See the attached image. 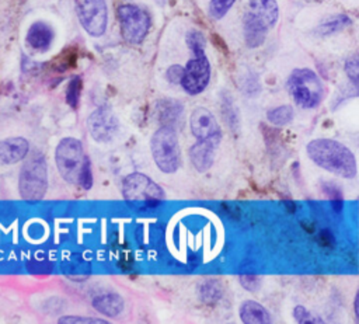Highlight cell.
Returning <instances> with one entry per match:
<instances>
[{
	"label": "cell",
	"instance_id": "1",
	"mask_svg": "<svg viewBox=\"0 0 359 324\" xmlns=\"http://www.w3.org/2000/svg\"><path fill=\"white\" fill-rule=\"evenodd\" d=\"M306 150L310 160L323 170L341 178H355L356 158L345 144L332 139H314L309 142Z\"/></svg>",
	"mask_w": 359,
	"mask_h": 324
},
{
	"label": "cell",
	"instance_id": "2",
	"mask_svg": "<svg viewBox=\"0 0 359 324\" xmlns=\"http://www.w3.org/2000/svg\"><path fill=\"white\" fill-rule=\"evenodd\" d=\"M286 88L293 101L304 109L318 107L324 97V86L317 73L309 67H297L287 77Z\"/></svg>",
	"mask_w": 359,
	"mask_h": 324
},
{
	"label": "cell",
	"instance_id": "3",
	"mask_svg": "<svg viewBox=\"0 0 359 324\" xmlns=\"http://www.w3.org/2000/svg\"><path fill=\"white\" fill-rule=\"evenodd\" d=\"M122 195L128 205L137 209H150L164 201L163 188L140 173H132L122 181Z\"/></svg>",
	"mask_w": 359,
	"mask_h": 324
},
{
	"label": "cell",
	"instance_id": "4",
	"mask_svg": "<svg viewBox=\"0 0 359 324\" xmlns=\"http://www.w3.org/2000/svg\"><path fill=\"white\" fill-rule=\"evenodd\" d=\"M48 188V167L45 157L35 151L29 154L20 170L18 191L25 201H39Z\"/></svg>",
	"mask_w": 359,
	"mask_h": 324
},
{
	"label": "cell",
	"instance_id": "5",
	"mask_svg": "<svg viewBox=\"0 0 359 324\" xmlns=\"http://www.w3.org/2000/svg\"><path fill=\"white\" fill-rule=\"evenodd\" d=\"M55 161L62 178L67 184L79 185L88 157L84 154L83 144L79 139L65 137L56 147Z\"/></svg>",
	"mask_w": 359,
	"mask_h": 324
},
{
	"label": "cell",
	"instance_id": "6",
	"mask_svg": "<svg viewBox=\"0 0 359 324\" xmlns=\"http://www.w3.org/2000/svg\"><path fill=\"white\" fill-rule=\"evenodd\" d=\"M151 154L156 166L165 174L175 173L181 164L177 132L172 126H160L151 137Z\"/></svg>",
	"mask_w": 359,
	"mask_h": 324
},
{
	"label": "cell",
	"instance_id": "7",
	"mask_svg": "<svg viewBox=\"0 0 359 324\" xmlns=\"http://www.w3.org/2000/svg\"><path fill=\"white\" fill-rule=\"evenodd\" d=\"M116 15L121 24V34L123 39L133 45L143 42L151 25L150 15L135 4L119 6Z\"/></svg>",
	"mask_w": 359,
	"mask_h": 324
},
{
	"label": "cell",
	"instance_id": "8",
	"mask_svg": "<svg viewBox=\"0 0 359 324\" xmlns=\"http://www.w3.org/2000/svg\"><path fill=\"white\" fill-rule=\"evenodd\" d=\"M77 15L81 27L91 36H101L108 24L105 0H77Z\"/></svg>",
	"mask_w": 359,
	"mask_h": 324
},
{
	"label": "cell",
	"instance_id": "9",
	"mask_svg": "<svg viewBox=\"0 0 359 324\" xmlns=\"http://www.w3.org/2000/svg\"><path fill=\"white\" fill-rule=\"evenodd\" d=\"M209 80L210 63L206 55H198L188 60L187 66L184 67V74L180 84L189 95H196L208 87Z\"/></svg>",
	"mask_w": 359,
	"mask_h": 324
},
{
	"label": "cell",
	"instance_id": "10",
	"mask_svg": "<svg viewBox=\"0 0 359 324\" xmlns=\"http://www.w3.org/2000/svg\"><path fill=\"white\" fill-rule=\"evenodd\" d=\"M118 119L108 107H98L94 109L88 119V132L97 142H109L118 132Z\"/></svg>",
	"mask_w": 359,
	"mask_h": 324
},
{
	"label": "cell",
	"instance_id": "11",
	"mask_svg": "<svg viewBox=\"0 0 359 324\" xmlns=\"http://www.w3.org/2000/svg\"><path fill=\"white\" fill-rule=\"evenodd\" d=\"M189 126L192 135L198 140H212L220 143L222 129L213 116V114L206 108H195L189 118Z\"/></svg>",
	"mask_w": 359,
	"mask_h": 324
},
{
	"label": "cell",
	"instance_id": "12",
	"mask_svg": "<svg viewBox=\"0 0 359 324\" xmlns=\"http://www.w3.org/2000/svg\"><path fill=\"white\" fill-rule=\"evenodd\" d=\"M269 27L264 21L262 15L259 14L255 4H252V8L245 13L244 15V41L245 45L251 49L258 48L264 43L266 38Z\"/></svg>",
	"mask_w": 359,
	"mask_h": 324
},
{
	"label": "cell",
	"instance_id": "13",
	"mask_svg": "<svg viewBox=\"0 0 359 324\" xmlns=\"http://www.w3.org/2000/svg\"><path fill=\"white\" fill-rule=\"evenodd\" d=\"M217 146L219 143L212 140H198L192 144L189 149V158L199 173H205L212 167Z\"/></svg>",
	"mask_w": 359,
	"mask_h": 324
},
{
	"label": "cell",
	"instance_id": "14",
	"mask_svg": "<svg viewBox=\"0 0 359 324\" xmlns=\"http://www.w3.org/2000/svg\"><path fill=\"white\" fill-rule=\"evenodd\" d=\"M29 150V143L24 137H7L0 140V164H14L22 160Z\"/></svg>",
	"mask_w": 359,
	"mask_h": 324
},
{
	"label": "cell",
	"instance_id": "15",
	"mask_svg": "<svg viewBox=\"0 0 359 324\" xmlns=\"http://www.w3.org/2000/svg\"><path fill=\"white\" fill-rule=\"evenodd\" d=\"M53 41V29L42 21L34 22L27 32V42L35 50H46Z\"/></svg>",
	"mask_w": 359,
	"mask_h": 324
},
{
	"label": "cell",
	"instance_id": "16",
	"mask_svg": "<svg viewBox=\"0 0 359 324\" xmlns=\"http://www.w3.org/2000/svg\"><path fill=\"white\" fill-rule=\"evenodd\" d=\"M238 313L241 321L245 324H266L272 321L269 311L255 300H244Z\"/></svg>",
	"mask_w": 359,
	"mask_h": 324
},
{
	"label": "cell",
	"instance_id": "17",
	"mask_svg": "<svg viewBox=\"0 0 359 324\" xmlns=\"http://www.w3.org/2000/svg\"><path fill=\"white\" fill-rule=\"evenodd\" d=\"M123 299L118 293H102L93 299V307L108 317H116L123 310Z\"/></svg>",
	"mask_w": 359,
	"mask_h": 324
},
{
	"label": "cell",
	"instance_id": "18",
	"mask_svg": "<svg viewBox=\"0 0 359 324\" xmlns=\"http://www.w3.org/2000/svg\"><path fill=\"white\" fill-rule=\"evenodd\" d=\"M184 107L174 100H163L157 105V116L161 126H172L181 119Z\"/></svg>",
	"mask_w": 359,
	"mask_h": 324
},
{
	"label": "cell",
	"instance_id": "19",
	"mask_svg": "<svg viewBox=\"0 0 359 324\" xmlns=\"http://www.w3.org/2000/svg\"><path fill=\"white\" fill-rule=\"evenodd\" d=\"M349 25H351V18L346 14H337V15H332V17L327 18L325 21H323L316 28V34H318L320 36H328V35L342 31L344 28H346Z\"/></svg>",
	"mask_w": 359,
	"mask_h": 324
},
{
	"label": "cell",
	"instance_id": "20",
	"mask_svg": "<svg viewBox=\"0 0 359 324\" xmlns=\"http://www.w3.org/2000/svg\"><path fill=\"white\" fill-rule=\"evenodd\" d=\"M199 297L206 304H215L222 297V286L215 279H208L199 285Z\"/></svg>",
	"mask_w": 359,
	"mask_h": 324
},
{
	"label": "cell",
	"instance_id": "21",
	"mask_svg": "<svg viewBox=\"0 0 359 324\" xmlns=\"http://www.w3.org/2000/svg\"><path fill=\"white\" fill-rule=\"evenodd\" d=\"M259 14L262 15L264 21L268 24L269 28H272L279 17V8L275 0H258V3H255Z\"/></svg>",
	"mask_w": 359,
	"mask_h": 324
},
{
	"label": "cell",
	"instance_id": "22",
	"mask_svg": "<svg viewBox=\"0 0 359 324\" xmlns=\"http://www.w3.org/2000/svg\"><path fill=\"white\" fill-rule=\"evenodd\" d=\"M266 119L272 125H278V126L287 125L293 119V108L292 105L275 107L266 112Z\"/></svg>",
	"mask_w": 359,
	"mask_h": 324
},
{
	"label": "cell",
	"instance_id": "23",
	"mask_svg": "<svg viewBox=\"0 0 359 324\" xmlns=\"http://www.w3.org/2000/svg\"><path fill=\"white\" fill-rule=\"evenodd\" d=\"M222 114H223V119L226 121L229 128L236 130L237 126H238L237 109H236V107L233 104L231 97L229 94H226V93L222 95Z\"/></svg>",
	"mask_w": 359,
	"mask_h": 324
},
{
	"label": "cell",
	"instance_id": "24",
	"mask_svg": "<svg viewBox=\"0 0 359 324\" xmlns=\"http://www.w3.org/2000/svg\"><path fill=\"white\" fill-rule=\"evenodd\" d=\"M81 88H83L81 77L80 76L72 77L67 84V88H66V101L73 109H76L79 107L80 97H81Z\"/></svg>",
	"mask_w": 359,
	"mask_h": 324
},
{
	"label": "cell",
	"instance_id": "25",
	"mask_svg": "<svg viewBox=\"0 0 359 324\" xmlns=\"http://www.w3.org/2000/svg\"><path fill=\"white\" fill-rule=\"evenodd\" d=\"M187 43H188L189 49L194 52V56L205 55L206 41H205V36L201 31H196V29L189 31L187 34Z\"/></svg>",
	"mask_w": 359,
	"mask_h": 324
},
{
	"label": "cell",
	"instance_id": "26",
	"mask_svg": "<svg viewBox=\"0 0 359 324\" xmlns=\"http://www.w3.org/2000/svg\"><path fill=\"white\" fill-rule=\"evenodd\" d=\"M323 191L330 198L334 210L341 212V209L344 206V199H342L341 189L335 184H323Z\"/></svg>",
	"mask_w": 359,
	"mask_h": 324
},
{
	"label": "cell",
	"instance_id": "27",
	"mask_svg": "<svg viewBox=\"0 0 359 324\" xmlns=\"http://www.w3.org/2000/svg\"><path fill=\"white\" fill-rule=\"evenodd\" d=\"M236 0H210L209 4V14L219 20L222 17L226 15V13L231 8V6L234 4Z\"/></svg>",
	"mask_w": 359,
	"mask_h": 324
},
{
	"label": "cell",
	"instance_id": "28",
	"mask_svg": "<svg viewBox=\"0 0 359 324\" xmlns=\"http://www.w3.org/2000/svg\"><path fill=\"white\" fill-rule=\"evenodd\" d=\"M345 73L349 79V81L353 84L356 91L359 93V59L358 58H349L345 62Z\"/></svg>",
	"mask_w": 359,
	"mask_h": 324
},
{
	"label": "cell",
	"instance_id": "29",
	"mask_svg": "<svg viewBox=\"0 0 359 324\" xmlns=\"http://www.w3.org/2000/svg\"><path fill=\"white\" fill-rule=\"evenodd\" d=\"M293 317L297 323L300 324H314V323H323L321 318L313 316L304 306L302 304H297L294 309H293Z\"/></svg>",
	"mask_w": 359,
	"mask_h": 324
},
{
	"label": "cell",
	"instance_id": "30",
	"mask_svg": "<svg viewBox=\"0 0 359 324\" xmlns=\"http://www.w3.org/2000/svg\"><path fill=\"white\" fill-rule=\"evenodd\" d=\"M57 323L63 324H77V323H87V324H107V320L97 318V317H87V316H63L57 320Z\"/></svg>",
	"mask_w": 359,
	"mask_h": 324
},
{
	"label": "cell",
	"instance_id": "31",
	"mask_svg": "<svg viewBox=\"0 0 359 324\" xmlns=\"http://www.w3.org/2000/svg\"><path fill=\"white\" fill-rule=\"evenodd\" d=\"M238 279H240L241 286L244 289L250 290V292H255L261 285V278L257 276V275H250V274L248 275H240Z\"/></svg>",
	"mask_w": 359,
	"mask_h": 324
},
{
	"label": "cell",
	"instance_id": "32",
	"mask_svg": "<svg viewBox=\"0 0 359 324\" xmlns=\"http://www.w3.org/2000/svg\"><path fill=\"white\" fill-rule=\"evenodd\" d=\"M83 189H90L93 185V171H91V164L90 160L86 163L84 170L81 173V178H80V184H79Z\"/></svg>",
	"mask_w": 359,
	"mask_h": 324
},
{
	"label": "cell",
	"instance_id": "33",
	"mask_svg": "<svg viewBox=\"0 0 359 324\" xmlns=\"http://www.w3.org/2000/svg\"><path fill=\"white\" fill-rule=\"evenodd\" d=\"M317 240H318V243H320V245H323V247H334V244H335V238H334V234L328 230V229H324V230H321L320 233H318V236H317Z\"/></svg>",
	"mask_w": 359,
	"mask_h": 324
},
{
	"label": "cell",
	"instance_id": "34",
	"mask_svg": "<svg viewBox=\"0 0 359 324\" xmlns=\"http://www.w3.org/2000/svg\"><path fill=\"white\" fill-rule=\"evenodd\" d=\"M182 74H184V67L178 65H174L167 70V79L170 83H181Z\"/></svg>",
	"mask_w": 359,
	"mask_h": 324
},
{
	"label": "cell",
	"instance_id": "35",
	"mask_svg": "<svg viewBox=\"0 0 359 324\" xmlns=\"http://www.w3.org/2000/svg\"><path fill=\"white\" fill-rule=\"evenodd\" d=\"M353 311H355L356 321H359V289H358L356 296H355V300H353Z\"/></svg>",
	"mask_w": 359,
	"mask_h": 324
}]
</instances>
